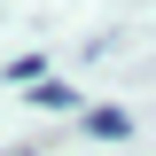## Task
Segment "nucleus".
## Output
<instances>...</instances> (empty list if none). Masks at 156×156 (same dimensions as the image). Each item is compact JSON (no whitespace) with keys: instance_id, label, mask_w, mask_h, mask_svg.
I'll return each mask as SVG.
<instances>
[{"instance_id":"obj_1","label":"nucleus","mask_w":156,"mask_h":156,"mask_svg":"<svg viewBox=\"0 0 156 156\" xmlns=\"http://www.w3.org/2000/svg\"><path fill=\"white\" fill-rule=\"evenodd\" d=\"M86 133H94V140H125V133H133V117L101 101V109H86Z\"/></svg>"},{"instance_id":"obj_2","label":"nucleus","mask_w":156,"mask_h":156,"mask_svg":"<svg viewBox=\"0 0 156 156\" xmlns=\"http://www.w3.org/2000/svg\"><path fill=\"white\" fill-rule=\"evenodd\" d=\"M31 101H39V109H78V86H70V78H39Z\"/></svg>"},{"instance_id":"obj_3","label":"nucleus","mask_w":156,"mask_h":156,"mask_svg":"<svg viewBox=\"0 0 156 156\" xmlns=\"http://www.w3.org/2000/svg\"><path fill=\"white\" fill-rule=\"evenodd\" d=\"M0 78H8V86H23V94H31L39 78H47V55H16V62H8V70H0Z\"/></svg>"},{"instance_id":"obj_4","label":"nucleus","mask_w":156,"mask_h":156,"mask_svg":"<svg viewBox=\"0 0 156 156\" xmlns=\"http://www.w3.org/2000/svg\"><path fill=\"white\" fill-rule=\"evenodd\" d=\"M8 156H31V148H8Z\"/></svg>"}]
</instances>
